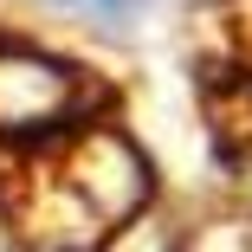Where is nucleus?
I'll list each match as a JSON object with an SVG mask.
<instances>
[{
  "label": "nucleus",
  "instance_id": "f257e3e1",
  "mask_svg": "<svg viewBox=\"0 0 252 252\" xmlns=\"http://www.w3.org/2000/svg\"><path fill=\"white\" fill-rule=\"evenodd\" d=\"M149 200V168L117 129H71L7 168L0 207L13 233L45 252H97Z\"/></svg>",
  "mask_w": 252,
  "mask_h": 252
},
{
  "label": "nucleus",
  "instance_id": "f03ea898",
  "mask_svg": "<svg viewBox=\"0 0 252 252\" xmlns=\"http://www.w3.org/2000/svg\"><path fill=\"white\" fill-rule=\"evenodd\" d=\"M97 104H104V84L91 71L52 59V52H32L20 39H0V168L84 129V117Z\"/></svg>",
  "mask_w": 252,
  "mask_h": 252
},
{
  "label": "nucleus",
  "instance_id": "7ed1b4c3",
  "mask_svg": "<svg viewBox=\"0 0 252 252\" xmlns=\"http://www.w3.org/2000/svg\"><path fill=\"white\" fill-rule=\"evenodd\" d=\"M200 104H207L220 156L252 168V32H239L233 52L200 71Z\"/></svg>",
  "mask_w": 252,
  "mask_h": 252
},
{
  "label": "nucleus",
  "instance_id": "20e7f679",
  "mask_svg": "<svg viewBox=\"0 0 252 252\" xmlns=\"http://www.w3.org/2000/svg\"><path fill=\"white\" fill-rule=\"evenodd\" d=\"M65 7H78V13H129L142 0H65Z\"/></svg>",
  "mask_w": 252,
  "mask_h": 252
}]
</instances>
